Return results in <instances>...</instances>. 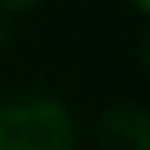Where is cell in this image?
Segmentation results:
<instances>
[{
    "label": "cell",
    "mask_w": 150,
    "mask_h": 150,
    "mask_svg": "<svg viewBox=\"0 0 150 150\" xmlns=\"http://www.w3.org/2000/svg\"><path fill=\"white\" fill-rule=\"evenodd\" d=\"M43 4H47V0H0V10L10 13V17H17V13H33Z\"/></svg>",
    "instance_id": "cell-3"
},
{
    "label": "cell",
    "mask_w": 150,
    "mask_h": 150,
    "mask_svg": "<svg viewBox=\"0 0 150 150\" xmlns=\"http://www.w3.org/2000/svg\"><path fill=\"white\" fill-rule=\"evenodd\" d=\"M13 43V17L0 10V50H7Z\"/></svg>",
    "instance_id": "cell-4"
},
{
    "label": "cell",
    "mask_w": 150,
    "mask_h": 150,
    "mask_svg": "<svg viewBox=\"0 0 150 150\" xmlns=\"http://www.w3.org/2000/svg\"><path fill=\"white\" fill-rule=\"evenodd\" d=\"M97 150H150V113L144 103H110L97 123Z\"/></svg>",
    "instance_id": "cell-2"
},
{
    "label": "cell",
    "mask_w": 150,
    "mask_h": 150,
    "mask_svg": "<svg viewBox=\"0 0 150 150\" xmlns=\"http://www.w3.org/2000/svg\"><path fill=\"white\" fill-rule=\"evenodd\" d=\"M80 123L60 97L27 93L0 103V150H77Z\"/></svg>",
    "instance_id": "cell-1"
},
{
    "label": "cell",
    "mask_w": 150,
    "mask_h": 150,
    "mask_svg": "<svg viewBox=\"0 0 150 150\" xmlns=\"http://www.w3.org/2000/svg\"><path fill=\"white\" fill-rule=\"evenodd\" d=\"M123 4H127L137 17H147V13H150V0H123Z\"/></svg>",
    "instance_id": "cell-5"
}]
</instances>
